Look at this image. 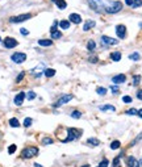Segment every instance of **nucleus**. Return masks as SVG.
<instances>
[{
    "instance_id": "20e7f679",
    "label": "nucleus",
    "mask_w": 142,
    "mask_h": 167,
    "mask_svg": "<svg viewBox=\"0 0 142 167\" xmlns=\"http://www.w3.org/2000/svg\"><path fill=\"white\" fill-rule=\"evenodd\" d=\"M38 154V147H34V146H30V147H25L22 151H21V158L24 159H29L33 158Z\"/></svg>"
},
{
    "instance_id": "dca6fc26",
    "label": "nucleus",
    "mask_w": 142,
    "mask_h": 167,
    "mask_svg": "<svg viewBox=\"0 0 142 167\" xmlns=\"http://www.w3.org/2000/svg\"><path fill=\"white\" fill-rule=\"evenodd\" d=\"M95 25H96V22H95L93 20H87V21L84 22V25H83V30H84V32H87V30L92 29Z\"/></svg>"
},
{
    "instance_id": "ddd939ff",
    "label": "nucleus",
    "mask_w": 142,
    "mask_h": 167,
    "mask_svg": "<svg viewBox=\"0 0 142 167\" xmlns=\"http://www.w3.org/2000/svg\"><path fill=\"white\" fill-rule=\"evenodd\" d=\"M125 80H126V76L124 74H118V75H116V76L112 78V82L115 83V84H121V83H125Z\"/></svg>"
},
{
    "instance_id": "2f4dec72",
    "label": "nucleus",
    "mask_w": 142,
    "mask_h": 167,
    "mask_svg": "<svg viewBox=\"0 0 142 167\" xmlns=\"http://www.w3.org/2000/svg\"><path fill=\"white\" fill-rule=\"evenodd\" d=\"M133 8H138V7H142V0H134L133 1Z\"/></svg>"
},
{
    "instance_id": "9d476101",
    "label": "nucleus",
    "mask_w": 142,
    "mask_h": 167,
    "mask_svg": "<svg viewBox=\"0 0 142 167\" xmlns=\"http://www.w3.org/2000/svg\"><path fill=\"white\" fill-rule=\"evenodd\" d=\"M44 69H45V65L39 63L38 66H36L33 70H32V75H33L34 78H39L42 74H44Z\"/></svg>"
},
{
    "instance_id": "7c9ffc66",
    "label": "nucleus",
    "mask_w": 142,
    "mask_h": 167,
    "mask_svg": "<svg viewBox=\"0 0 142 167\" xmlns=\"http://www.w3.org/2000/svg\"><path fill=\"white\" fill-rule=\"evenodd\" d=\"M50 143H53V140L50 137H45L42 140V145H50Z\"/></svg>"
},
{
    "instance_id": "423d86ee",
    "label": "nucleus",
    "mask_w": 142,
    "mask_h": 167,
    "mask_svg": "<svg viewBox=\"0 0 142 167\" xmlns=\"http://www.w3.org/2000/svg\"><path fill=\"white\" fill-rule=\"evenodd\" d=\"M17 45H18V42L15 40V38H12V37H5L4 40H3V46L7 48V49H13V48H16Z\"/></svg>"
},
{
    "instance_id": "412c9836",
    "label": "nucleus",
    "mask_w": 142,
    "mask_h": 167,
    "mask_svg": "<svg viewBox=\"0 0 142 167\" xmlns=\"http://www.w3.org/2000/svg\"><path fill=\"white\" fill-rule=\"evenodd\" d=\"M55 4H57V7L59 9H65L66 7H67V4H66L65 0H57V1H55Z\"/></svg>"
},
{
    "instance_id": "c85d7f7f",
    "label": "nucleus",
    "mask_w": 142,
    "mask_h": 167,
    "mask_svg": "<svg viewBox=\"0 0 142 167\" xmlns=\"http://www.w3.org/2000/svg\"><path fill=\"white\" fill-rule=\"evenodd\" d=\"M26 99H28V100H33V99H36V92L29 91V92L26 93Z\"/></svg>"
},
{
    "instance_id": "6e6d98bb",
    "label": "nucleus",
    "mask_w": 142,
    "mask_h": 167,
    "mask_svg": "<svg viewBox=\"0 0 142 167\" xmlns=\"http://www.w3.org/2000/svg\"><path fill=\"white\" fill-rule=\"evenodd\" d=\"M97 167H99V166H97Z\"/></svg>"
},
{
    "instance_id": "aec40b11",
    "label": "nucleus",
    "mask_w": 142,
    "mask_h": 167,
    "mask_svg": "<svg viewBox=\"0 0 142 167\" xmlns=\"http://www.w3.org/2000/svg\"><path fill=\"white\" fill-rule=\"evenodd\" d=\"M9 125L12 128H18V126H20V121H18L16 117H12V119L9 120Z\"/></svg>"
},
{
    "instance_id": "bb28decb",
    "label": "nucleus",
    "mask_w": 142,
    "mask_h": 167,
    "mask_svg": "<svg viewBox=\"0 0 142 167\" xmlns=\"http://www.w3.org/2000/svg\"><path fill=\"white\" fill-rule=\"evenodd\" d=\"M60 36H62L60 30H54V32H51V38H54V40H57V38H60Z\"/></svg>"
},
{
    "instance_id": "e433bc0d",
    "label": "nucleus",
    "mask_w": 142,
    "mask_h": 167,
    "mask_svg": "<svg viewBox=\"0 0 142 167\" xmlns=\"http://www.w3.org/2000/svg\"><path fill=\"white\" fill-rule=\"evenodd\" d=\"M139 80H141V76H139V75H136V76L133 78V86H138Z\"/></svg>"
},
{
    "instance_id": "9b49d317",
    "label": "nucleus",
    "mask_w": 142,
    "mask_h": 167,
    "mask_svg": "<svg viewBox=\"0 0 142 167\" xmlns=\"http://www.w3.org/2000/svg\"><path fill=\"white\" fill-rule=\"evenodd\" d=\"M74 99V96L72 95H65V96H62V98L59 99V100L55 103V108H58V107H60V105H63V104H66V103H68L70 100H72Z\"/></svg>"
},
{
    "instance_id": "c03bdc74",
    "label": "nucleus",
    "mask_w": 142,
    "mask_h": 167,
    "mask_svg": "<svg viewBox=\"0 0 142 167\" xmlns=\"http://www.w3.org/2000/svg\"><path fill=\"white\" fill-rule=\"evenodd\" d=\"M137 99L142 100V90H138V92H137Z\"/></svg>"
},
{
    "instance_id": "f3484780",
    "label": "nucleus",
    "mask_w": 142,
    "mask_h": 167,
    "mask_svg": "<svg viewBox=\"0 0 142 167\" xmlns=\"http://www.w3.org/2000/svg\"><path fill=\"white\" fill-rule=\"evenodd\" d=\"M110 59L115 62H118L121 59V53L120 51H113V53H110Z\"/></svg>"
},
{
    "instance_id": "5fc2aeb1",
    "label": "nucleus",
    "mask_w": 142,
    "mask_h": 167,
    "mask_svg": "<svg viewBox=\"0 0 142 167\" xmlns=\"http://www.w3.org/2000/svg\"><path fill=\"white\" fill-rule=\"evenodd\" d=\"M0 41H1V37H0Z\"/></svg>"
},
{
    "instance_id": "f03ea898",
    "label": "nucleus",
    "mask_w": 142,
    "mask_h": 167,
    "mask_svg": "<svg viewBox=\"0 0 142 167\" xmlns=\"http://www.w3.org/2000/svg\"><path fill=\"white\" fill-rule=\"evenodd\" d=\"M87 3H88V6L91 7L96 13H103V12H105L103 0H87Z\"/></svg>"
},
{
    "instance_id": "49530a36",
    "label": "nucleus",
    "mask_w": 142,
    "mask_h": 167,
    "mask_svg": "<svg viewBox=\"0 0 142 167\" xmlns=\"http://www.w3.org/2000/svg\"><path fill=\"white\" fill-rule=\"evenodd\" d=\"M141 138H142V133H141V134H139V135H138V137H137V138H136V140H134V141H133V142H131V145H134V143H136V142H138V141H139V140H141Z\"/></svg>"
},
{
    "instance_id": "473e14b6",
    "label": "nucleus",
    "mask_w": 142,
    "mask_h": 167,
    "mask_svg": "<svg viewBox=\"0 0 142 167\" xmlns=\"http://www.w3.org/2000/svg\"><path fill=\"white\" fill-rule=\"evenodd\" d=\"M129 58H130L131 61H138V59H139V54L138 53H133V54L129 55Z\"/></svg>"
},
{
    "instance_id": "58836bf2",
    "label": "nucleus",
    "mask_w": 142,
    "mask_h": 167,
    "mask_svg": "<svg viewBox=\"0 0 142 167\" xmlns=\"http://www.w3.org/2000/svg\"><path fill=\"white\" fill-rule=\"evenodd\" d=\"M16 151V145H11L9 147H8V153L9 154H13Z\"/></svg>"
},
{
    "instance_id": "4468645a",
    "label": "nucleus",
    "mask_w": 142,
    "mask_h": 167,
    "mask_svg": "<svg viewBox=\"0 0 142 167\" xmlns=\"http://www.w3.org/2000/svg\"><path fill=\"white\" fill-rule=\"evenodd\" d=\"M126 164H128V167H139L138 161L134 156H128L126 158Z\"/></svg>"
},
{
    "instance_id": "f8f14e48",
    "label": "nucleus",
    "mask_w": 142,
    "mask_h": 167,
    "mask_svg": "<svg viewBox=\"0 0 142 167\" xmlns=\"http://www.w3.org/2000/svg\"><path fill=\"white\" fill-rule=\"evenodd\" d=\"M24 99H25V93L24 92H18L17 95L15 96V99H13V101H15V104L16 105H22V101H24Z\"/></svg>"
},
{
    "instance_id": "c756f323",
    "label": "nucleus",
    "mask_w": 142,
    "mask_h": 167,
    "mask_svg": "<svg viewBox=\"0 0 142 167\" xmlns=\"http://www.w3.org/2000/svg\"><path fill=\"white\" fill-rule=\"evenodd\" d=\"M137 113H138V111L134 109V108H130V109L126 111V114H129V116H134V114H137Z\"/></svg>"
},
{
    "instance_id": "603ef678",
    "label": "nucleus",
    "mask_w": 142,
    "mask_h": 167,
    "mask_svg": "<svg viewBox=\"0 0 142 167\" xmlns=\"http://www.w3.org/2000/svg\"><path fill=\"white\" fill-rule=\"evenodd\" d=\"M82 167H88V164H86V166H82Z\"/></svg>"
},
{
    "instance_id": "79ce46f5",
    "label": "nucleus",
    "mask_w": 142,
    "mask_h": 167,
    "mask_svg": "<svg viewBox=\"0 0 142 167\" xmlns=\"http://www.w3.org/2000/svg\"><path fill=\"white\" fill-rule=\"evenodd\" d=\"M122 101H124V103H131V98H130V96H124Z\"/></svg>"
},
{
    "instance_id": "6ab92c4d",
    "label": "nucleus",
    "mask_w": 142,
    "mask_h": 167,
    "mask_svg": "<svg viewBox=\"0 0 142 167\" xmlns=\"http://www.w3.org/2000/svg\"><path fill=\"white\" fill-rule=\"evenodd\" d=\"M38 45L47 48V46H51L53 42H51V40H38Z\"/></svg>"
},
{
    "instance_id": "a19ab883",
    "label": "nucleus",
    "mask_w": 142,
    "mask_h": 167,
    "mask_svg": "<svg viewBox=\"0 0 142 167\" xmlns=\"http://www.w3.org/2000/svg\"><path fill=\"white\" fill-rule=\"evenodd\" d=\"M24 75H25V72H20V75H18L17 78H16V82H21V80H22V78H24Z\"/></svg>"
},
{
    "instance_id": "4be33fe9",
    "label": "nucleus",
    "mask_w": 142,
    "mask_h": 167,
    "mask_svg": "<svg viewBox=\"0 0 142 167\" xmlns=\"http://www.w3.org/2000/svg\"><path fill=\"white\" fill-rule=\"evenodd\" d=\"M44 74L46 75L47 78H51V76H54V75H55V70L54 69H46L44 71Z\"/></svg>"
},
{
    "instance_id": "09e8293b",
    "label": "nucleus",
    "mask_w": 142,
    "mask_h": 167,
    "mask_svg": "<svg viewBox=\"0 0 142 167\" xmlns=\"http://www.w3.org/2000/svg\"><path fill=\"white\" fill-rule=\"evenodd\" d=\"M137 116L142 119V109H138V113H137Z\"/></svg>"
},
{
    "instance_id": "39448f33",
    "label": "nucleus",
    "mask_w": 142,
    "mask_h": 167,
    "mask_svg": "<svg viewBox=\"0 0 142 167\" xmlns=\"http://www.w3.org/2000/svg\"><path fill=\"white\" fill-rule=\"evenodd\" d=\"M29 19H32V15H30V13H24V15H18V16L11 17V19H9V22H12V24H18V22L28 21Z\"/></svg>"
},
{
    "instance_id": "f257e3e1",
    "label": "nucleus",
    "mask_w": 142,
    "mask_h": 167,
    "mask_svg": "<svg viewBox=\"0 0 142 167\" xmlns=\"http://www.w3.org/2000/svg\"><path fill=\"white\" fill-rule=\"evenodd\" d=\"M104 3V8H105V12L107 13H117L122 9V3L121 1H103Z\"/></svg>"
},
{
    "instance_id": "6e6552de",
    "label": "nucleus",
    "mask_w": 142,
    "mask_h": 167,
    "mask_svg": "<svg viewBox=\"0 0 142 167\" xmlns=\"http://www.w3.org/2000/svg\"><path fill=\"white\" fill-rule=\"evenodd\" d=\"M116 34H117L118 38H121V40H124V38L126 37V27L122 24L117 25L116 27Z\"/></svg>"
},
{
    "instance_id": "ea45409f",
    "label": "nucleus",
    "mask_w": 142,
    "mask_h": 167,
    "mask_svg": "<svg viewBox=\"0 0 142 167\" xmlns=\"http://www.w3.org/2000/svg\"><path fill=\"white\" fill-rule=\"evenodd\" d=\"M110 91H112L113 93H117L118 92V86H110Z\"/></svg>"
},
{
    "instance_id": "2eb2a0df",
    "label": "nucleus",
    "mask_w": 142,
    "mask_h": 167,
    "mask_svg": "<svg viewBox=\"0 0 142 167\" xmlns=\"http://www.w3.org/2000/svg\"><path fill=\"white\" fill-rule=\"evenodd\" d=\"M68 20H70V22H74V24H80L82 22V17L78 13H71L68 16Z\"/></svg>"
},
{
    "instance_id": "864d4df0",
    "label": "nucleus",
    "mask_w": 142,
    "mask_h": 167,
    "mask_svg": "<svg viewBox=\"0 0 142 167\" xmlns=\"http://www.w3.org/2000/svg\"><path fill=\"white\" fill-rule=\"evenodd\" d=\"M51 1H53V3H55V1H57V0H51Z\"/></svg>"
},
{
    "instance_id": "8fccbe9b",
    "label": "nucleus",
    "mask_w": 142,
    "mask_h": 167,
    "mask_svg": "<svg viewBox=\"0 0 142 167\" xmlns=\"http://www.w3.org/2000/svg\"><path fill=\"white\" fill-rule=\"evenodd\" d=\"M34 167H42L41 164H38V163H34Z\"/></svg>"
},
{
    "instance_id": "37998d69",
    "label": "nucleus",
    "mask_w": 142,
    "mask_h": 167,
    "mask_svg": "<svg viewBox=\"0 0 142 167\" xmlns=\"http://www.w3.org/2000/svg\"><path fill=\"white\" fill-rule=\"evenodd\" d=\"M20 33H21L22 36H28V34H29V32H28L26 29H24V28H22V29H20Z\"/></svg>"
},
{
    "instance_id": "393cba45",
    "label": "nucleus",
    "mask_w": 142,
    "mask_h": 167,
    "mask_svg": "<svg viewBox=\"0 0 142 167\" xmlns=\"http://www.w3.org/2000/svg\"><path fill=\"white\" fill-rule=\"evenodd\" d=\"M95 48H96V42L92 41V40H89L88 44H87V49H88L89 51H92V50H95Z\"/></svg>"
},
{
    "instance_id": "7ed1b4c3",
    "label": "nucleus",
    "mask_w": 142,
    "mask_h": 167,
    "mask_svg": "<svg viewBox=\"0 0 142 167\" xmlns=\"http://www.w3.org/2000/svg\"><path fill=\"white\" fill-rule=\"evenodd\" d=\"M82 130L80 129H75V128H68L67 129V138L63 140V142H68V141H74L76 138H79L82 135Z\"/></svg>"
},
{
    "instance_id": "cd10ccee",
    "label": "nucleus",
    "mask_w": 142,
    "mask_h": 167,
    "mask_svg": "<svg viewBox=\"0 0 142 167\" xmlns=\"http://www.w3.org/2000/svg\"><path fill=\"white\" fill-rule=\"evenodd\" d=\"M96 92H97V95H101V96H104L105 93H107V88L97 87V88H96Z\"/></svg>"
},
{
    "instance_id": "c9c22d12",
    "label": "nucleus",
    "mask_w": 142,
    "mask_h": 167,
    "mask_svg": "<svg viewBox=\"0 0 142 167\" xmlns=\"http://www.w3.org/2000/svg\"><path fill=\"white\" fill-rule=\"evenodd\" d=\"M80 116H82V113L79 111H74L72 113H71V117H72V119H79Z\"/></svg>"
},
{
    "instance_id": "1a4fd4ad",
    "label": "nucleus",
    "mask_w": 142,
    "mask_h": 167,
    "mask_svg": "<svg viewBox=\"0 0 142 167\" xmlns=\"http://www.w3.org/2000/svg\"><path fill=\"white\" fill-rule=\"evenodd\" d=\"M101 42H103V45L112 46V45H117V44H118V41L116 40V38L108 37V36H101Z\"/></svg>"
},
{
    "instance_id": "0eeeda50",
    "label": "nucleus",
    "mask_w": 142,
    "mask_h": 167,
    "mask_svg": "<svg viewBox=\"0 0 142 167\" xmlns=\"http://www.w3.org/2000/svg\"><path fill=\"white\" fill-rule=\"evenodd\" d=\"M11 59H12L15 63H22L26 59V54L25 53H13Z\"/></svg>"
},
{
    "instance_id": "72a5a7b5",
    "label": "nucleus",
    "mask_w": 142,
    "mask_h": 167,
    "mask_svg": "<svg viewBox=\"0 0 142 167\" xmlns=\"http://www.w3.org/2000/svg\"><path fill=\"white\" fill-rule=\"evenodd\" d=\"M32 125V119H29V117H26L25 120H24V126L25 128H29Z\"/></svg>"
},
{
    "instance_id": "3c124183",
    "label": "nucleus",
    "mask_w": 142,
    "mask_h": 167,
    "mask_svg": "<svg viewBox=\"0 0 142 167\" xmlns=\"http://www.w3.org/2000/svg\"><path fill=\"white\" fill-rule=\"evenodd\" d=\"M139 164H141V166H142V158H141V161H139Z\"/></svg>"
},
{
    "instance_id": "b1692460",
    "label": "nucleus",
    "mask_w": 142,
    "mask_h": 167,
    "mask_svg": "<svg viewBox=\"0 0 142 167\" xmlns=\"http://www.w3.org/2000/svg\"><path fill=\"white\" fill-rule=\"evenodd\" d=\"M87 143H88V145H92V146H97L100 143V141L97 140V138H88V140H87Z\"/></svg>"
},
{
    "instance_id": "a18cd8bd",
    "label": "nucleus",
    "mask_w": 142,
    "mask_h": 167,
    "mask_svg": "<svg viewBox=\"0 0 142 167\" xmlns=\"http://www.w3.org/2000/svg\"><path fill=\"white\" fill-rule=\"evenodd\" d=\"M133 1H134V0H125V4H126V6H129V7H131V6H133Z\"/></svg>"
},
{
    "instance_id": "5701e85b",
    "label": "nucleus",
    "mask_w": 142,
    "mask_h": 167,
    "mask_svg": "<svg viewBox=\"0 0 142 167\" xmlns=\"http://www.w3.org/2000/svg\"><path fill=\"white\" fill-rule=\"evenodd\" d=\"M59 27L62 28V29H68V28H70V21L62 20V21H59Z\"/></svg>"
},
{
    "instance_id": "a211bd4d",
    "label": "nucleus",
    "mask_w": 142,
    "mask_h": 167,
    "mask_svg": "<svg viewBox=\"0 0 142 167\" xmlns=\"http://www.w3.org/2000/svg\"><path fill=\"white\" fill-rule=\"evenodd\" d=\"M99 109H100V111H110V112H115L116 111V108L113 105H110V104H105V105L99 107Z\"/></svg>"
},
{
    "instance_id": "f704fd0d",
    "label": "nucleus",
    "mask_w": 142,
    "mask_h": 167,
    "mask_svg": "<svg viewBox=\"0 0 142 167\" xmlns=\"http://www.w3.org/2000/svg\"><path fill=\"white\" fill-rule=\"evenodd\" d=\"M113 167H120V156H116L115 159H113Z\"/></svg>"
},
{
    "instance_id": "de8ad7c7",
    "label": "nucleus",
    "mask_w": 142,
    "mask_h": 167,
    "mask_svg": "<svg viewBox=\"0 0 142 167\" xmlns=\"http://www.w3.org/2000/svg\"><path fill=\"white\" fill-rule=\"evenodd\" d=\"M89 62H93V63H96V62H97V57H91V58H89Z\"/></svg>"
},
{
    "instance_id": "a878e982",
    "label": "nucleus",
    "mask_w": 142,
    "mask_h": 167,
    "mask_svg": "<svg viewBox=\"0 0 142 167\" xmlns=\"http://www.w3.org/2000/svg\"><path fill=\"white\" fill-rule=\"evenodd\" d=\"M120 146H121L120 141H113V142L110 143V149H112V150H117V149H120Z\"/></svg>"
},
{
    "instance_id": "4c0bfd02",
    "label": "nucleus",
    "mask_w": 142,
    "mask_h": 167,
    "mask_svg": "<svg viewBox=\"0 0 142 167\" xmlns=\"http://www.w3.org/2000/svg\"><path fill=\"white\" fill-rule=\"evenodd\" d=\"M108 164H109V162H108V159H103V161L100 162L99 167H108Z\"/></svg>"
}]
</instances>
